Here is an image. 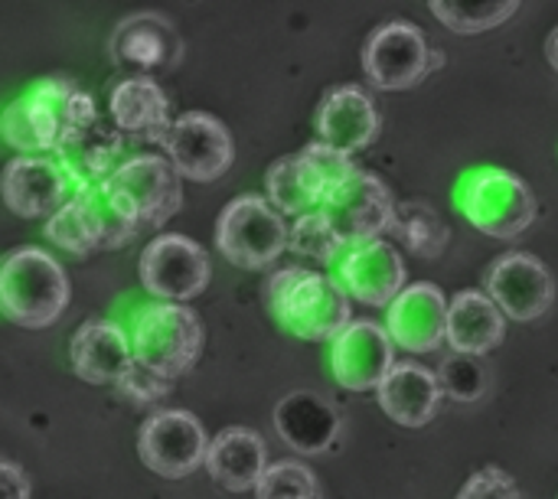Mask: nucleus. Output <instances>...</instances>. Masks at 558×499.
Returning <instances> with one entry per match:
<instances>
[{"mask_svg":"<svg viewBox=\"0 0 558 499\" xmlns=\"http://www.w3.org/2000/svg\"><path fill=\"white\" fill-rule=\"evenodd\" d=\"M265 301L281 330L311 343L333 340L353 320V304L343 284L307 268L275 271L265 284Z\"/></svg>","mask_w":558,"mask_h":499,"instance_id":"f257e3e1","label":"nucleus"},{"mask_svg":"<svg viewBox=\"0 0 558 499\" xmlns=\"http://www.w3.org/2000/svg\"><path fill=\"white\" fill-rule=\"evenodd\" d=\"M69 307V278L62 265L33 245L13 248L0 258V314L23 327L43 330Z\"/></svg>","mask_w":558,"mask_h":499,"instance_id":"f03ea898","label":"nucleus"},{"mask_svg":"<svg viewBox=\"0 0 558 499\" xmlns=\"http://www.w3.org/2000/svg\"><path fill=\"white\" fill-rule=\"evenodd\" d=\"M128 337L134 360L163 379H180L203 353V324L196 311L173 301L137 307Z\"/></svg>","mask_w":558,"mask_h":499,"instance_id":"7ed1b4c3","label":"nucleus"},{"mask_svg":"<svg viewBox=\"0 0 558 499\" xmlns=\"http://www.w3.org/2000/svg\"><path fill=\"white\" fill-rule=\"evenodd\" d=\"M454 203L461 216L490 239H517L539 216L533 190L517 173L500 170V167L464 173V180L458 183Z\"/></svg>","mask_w":558,"mask_h":499,"instance_id":"20e7f679","label":"nucleus"},{"mask_svg":"<svg viewBox=\"0 0 558 499\" xmlns=\"http://www.w3.org/2000/svg\"><path fill=\"white\" fill-rule=\"evenodd\" d=\"M356 170L360 167H353L347 154L317 141L301 154L281 157L268 167V199L284 216H304L320 209L337 193V186H343Z\"/></svg>","mask_w":558,"mask_h":499,"instance_id":"39448f33","label":"nucleus"},{"mask_svg":"<svg viewBox=\"0 0 558 499\" xmlns=\"http://www.w3.org/2000/svg\"><path fill=\"white\" fill-rule=\"evenodd\" d=\"M216 245L235 268L258 271L278 261V255L288 248V226L268 199L248 193L219 212Z\"/></svg>","mask_w":558,"mask_h":499,"instance_id":"423d86ee","label":"nucleus"},{"mask_svg":"<svg viewBox=\"0 0 558 499\" xmlns=\"http://www.w3.org/2000/svg\"><path fill=\"white\" fill-rule=\"evenodd\" d=\"M160 147L167 150V160L177 167V173L193 183L219 180L222 173H229L235 160V144L229 127L206 111H186L173 118Z\"/></svg>","mask_w":558,"mask_h":499,"instance_id":"0eeeda50","label":"nucleus"},{"mask_svg":"<svg viewBox=\"0 0 558 499\" xmlns=\"http://www.w3.org/2000/svg\"><path fill=\"white\" fill-rule=\"evenodd\" d=\"M137 271H141V284L147 288V294H154L157 301L186 304L206 291L213 278V261L199 242L167 232V235H157L141 252Z\"/></svg>","mask_w":558,"mask_h":499,"instance_id":"6e6552de","label":"nucleus"},{"mask_svg":"<svg viewBox=\"0 0 558 499\" xmlns=\"http://www.w3.org/2000/svg\"><path fill=\"white\" fill-rule=\"evenodd\" d=\"M108 183L131 206L141 229L167 226L183 206V177L167 157L157 154H137L121 160Z\"/></svg>","mask_w":558,"mask_h":499,"instance_id":"1a4fd4ad","label":"nucleus"},{"mask_svg":"<svg viewBox=\"0 0 558 499\" xmlns=\"http://www.w3.org/2000/svg\"><path fill=\"white\" fill-rule=\"evenodd\" d=\"M206 451H209V438L199 418L180 409L150 415L137 435V454L144 467L167 480H180L199 471L206 464Z\"/></svg>","mask_w":558,"mask_h":499,"instance_id":"9d476101","label":"nucleus"},{"mask_svg":"<svg viewBox=\"0 0 558 499\" xmlns=\"http://www.w3.org/2000/svg\"><path fill=\"white\" fill-rule=\"evenodd\" d=\"M366 78L383 92L415 88L432 72V49L415 23L392 20L369 33L363 49Z\"/></svg>","mask_w":558,"mask_h":499,"instance_id":"9b49d317","label":"nucleus"},{"mask_svg":"<svg viewBox=\"0 0 558 499\" xmlns=\"http://www.w3.org/2000/svg\"><path fill=\"white\" fill-rule=\"evenodd\" d=\"M320 212L327 216V222L333 226L340 242L347 248H353V245L373 242L383 232H389L396 199L379 177L356 170L343 186H337V193L320 206Z\"/></svg>","mask_w":558,"mask_h":499,"instance_id":"f8f14e48","label":"nucleus"},{"mask_svg":"<svg viewBox=\"0 0 558 499\" xmlns=\"http://www.w3.org/2000/svg\"><path fill=\"white\" fill-rule=\"evenodd\" d=\"M487 294L504 311V317L530 324L539 320L556 304V281L549 268L526 252H510L487 268Z\"/></svg>","mask_w":558,"mask_h":499,"instance_id":"ddd939ff","label":"nucleus"},{"mask_svg":"<svg viewBox=\"0 0 558 499\" xmlns=\"http://www.w3.org/2000/svg\"><path fill=\"white\" fill-rule=\"evenodd\" d=\"M396 366V343L386 327L373 320H350L330 340V373L350 392H376Z\"/></svg>","mask_w":558,"mask_h":499,"instance_id":"4468645a","label":"nucleus"},{"mask_svg":"<svg viewBox=\"0 0 558 499\" xmlns=\"http://www.w3.org/2000/svg\"><path fill=\"white\" fill-rule=\"evenodd\" d=\"M69 173L59 157L20 154L0 173V196L23 219H49L69 199Z\"/></svg>","mask_w":558,"mask_h":499,"instance_id":"2eb2a0df","label":"nucleus"},{"mask_svg":"<svg viewBox=\"0 0 558 499\" xmlns=\"http://www.w3.org/2000/svg\"><path fill=\"white\" fill-rule=\"evenodd\" d=\"M405 261L402 252L383 239L353 245L337 261V281L350 294V301L366 307H389L405 288Z\"/></svg>","mask_w":558,"mask_h":499,"instance_id":"dca6fc26","label":"nucleus"},{"mask_svg":"<svg viewBox=\"0 0 558 499\" xmlns=\"http://www.w3.org/2000/svg\"><path fill=\"white\" fill-rule=\"evenodd\" d=\"M386 330L405 353H435L448 343V297L435 284H409L386 307Z\"/></svg>","mask_w":558,"mask_h":499,"instance_id":"f3484780","label":"nucleus"},{"mask_svg":"<svg viewBox=\"0 0 558 499\" xmlns=\"http://www.w3.org/2000/svg\"><path fill=\"white\" fill-rule=\"evenodd\" d=\"M72 369L88 386H118L134 369L131 337L114 320H85L69 343Z\"/></svg>","mask_w":558,"mask_h":499,"instance_id":"a211bd4d","label":"nucleus"},{"mask_svg":"<svg viewBox=\"0 0 558 499\" xmlns=\"http://www.w3.org/2000/svg\"><path fill=\"white\" fill-rule=\"evenodd\" d=\"M317 134L327 147L347 157L356 150H366L379 137L376 101L360 85L333 88L317 108Z\"/></svg>","mask_w":558,"mask_h":499,"instance_id":"6ab92c4d","label":"nucleus"},{"mask_svg":"<svg viewBox=\"0 0 558 499\" xmlns=\"http://www.w3.org/2000/svg\"><path fill=\"white\" fill-rule=\"evenodd\" d=\"M379 409L402 428H425L441 409L438 373L418 363H396L376 389Z\"/></svg>","mask_w":558,"mask_h":499,"instance_id":"aec40b11","label":"nucleus"},{"mask_svg":"<svg viewBox=\"0 0 558 499\" xmlns=\"http://www.w3.org/2000/svg\"><path fill=\"white\" fill-rule=\"evenodd\" d=\"M275 431L298 454H324L340 435V415L330 399L317 392H291L275 409Z\"/></svg>","mask_w":558,"mask_h":499,"instance_id":"412c9836","label":"nucleus"},{"mask_svg":"<svg viewBox=\"0 0 558 499\" xmlns=\"http://www.w3.org/2000/svg\"><path fill=\"white\" fill-rule=\"evenodd\" d=\"M209 477L229 490V494H245L255 490L265 467H268V448L258 431L252 428H226L209 441L206 464Z\"/></svg>","mask_w":558,"mask_h":499,"instance_id":"4be33fe9","label":"nucleus"},{"mask_svg":"<svg viewBox=\"0 0 558 499\" xmlns=\"http://www.w3.org/2000/svg\"><path fill=\"white\" fill-rule=\"evenodd\" d=\"M507 337V317L484 291H461L448 301V346L468 356H487Z\"/></svg>","mask_w":558,"mask_h":499,"instance_id":"5701e85b","label":"nucleus"},{"mask_svg":"<svg viewBox=\"0 0 558 499\" xmlns=\"http://www.w3.org/2000/svg\"><path fill=\"white\" fill-rule=\"evenodd\" d=\"M0 137L16 154H43V150L56 154L65 141L62 124H59V118H56V111H52V105L39 85H33L26 95H20L16 101H10L3 108Z\"/></svg>","mask_w":558,"mask_h":499,"instance_id":"b1692460","label":"nucleus"},{"mask_svg":"<svg viewBox=\"0 0 558 499\" xmlns=\"http://www.w3.org/2000/svg\"><path fill=\"white\" fill-rule=\"evenodd\" d=\"M108 111L121 134L154 137L157 144L163 141V134L170 127V101H167L163 88L147 75H131V78L118 82L108 98Z\"/></svg>","mask_w":558,"mask_h":499,"instance_id":"393cba45","label":"nucleus"},{"mask_svg":"<svg viewBox=\"0 0 558 499\" xmlns=\"http://www.w3.org/2000/svg\"><path fill=\"white\" fill-rule=\"evenodd\" d=\"M118 154H121V131L105 127L101 121L82 127L56 150L59 163L65 167L69 180H75V186H92L108 180L118 170L114 163Z\"/></svg>","mask_w":558,"mask_h":499,"instance_id":"a878e982","label":"nucleus"},{"mask_svg":"<svg viewBox=\"0 0 558 499\" xmlns=\"http://www.w3.org/2000/svg\"><path fill=\"white\" fill-rule=\"evenodd\" d=\"M389 232L409 252H415L422 258H438L445 252V245H448V226L425 203H402V206H396Z\"/></svg>","mask_w":558,"mask_h":499,"instance_id":"bb28decb","label":"nucleus"},{"mask_svg":"<svg viewBox=\"0 0 558 499\" xmlns=\"http://www.w3.org/2000/svg\"><path fill=\"white\" fill-rule=\"evenodd\" d=\"M46 239L52 242V245H59L62 252H69V255H92V252H98L101 248V239H98V229H95V222H92V212H88V206H85V196L75 190L49 219H46Z\"/></svg>","mask_w":558,"mask_h":499,"instance_id":"cd10ccee","label":"nucleus"},{"mask_svg":"<svg viewBox=\"0 0 558 499\" xmlns=\"http://www.w3.org/2000/svg\"><path fill=\"white\" fill-rule=\"evenodd\" d=\"M177 49H180V42H177L173 29L160 20H150V16H141L131 26L124 23L121 36H118V56L137 62L141 69L167 65L177 56Z\"/></svg>","mask_w":558,"mask_h":499,"instance_id":"c85d7f7f","label":"nucleus"},{"mask_svg":"<svg viewBox=\"0 0 558 499\" xmlns=\"http://www.w3.org/2000/svg\"><path fill=\"white\" fill-rule=\"evenodd\" d=\"M432 13L454 33H487L507 23L517 10L520 0H428Z\"/></svg>","mask_w":558,"mask_h":499,"instance_id":"c756f323","label":"nucleus"},{"mask_svg":"<svg viewBox=\"0 0 558 499\" xmlns=\"http://www.w3.org/2000/svg\"><path fill=\"white\" fill-rule=\"evenodd\" d=\"M288 248L294 255L314 258L320 265H337L347 252V245L340 242V235L333 232V226L327 222V216L320 209L298 216V222L288 229Z\"/></svg>","mask_w":558,"mask_h":499,"instance_id":"7c9ffc66","label":"nucleus"},{"mask_svg":"<svg viewBox=\"0 0 558 499\" xmlns=\"http://www.w3.org/2000/svg\"><path fill=\"white\" fill-rule=\"evenodd\" d=\"M255 499H320V480L301 461H278L265 467Z\"/></svg>","mask_w":558,"mask_h":499,"instance_id":"2f4dec72","label":"nucleus"},{"mask_svg":"<svg viewBox=\"0 0 558 499\" xmlns=\"http://www.w3.org/2000/svg\"><path fill=\"white\" fill-rule=\"evenodd\" d=\"M438 382H441V395H448L454 402H477L487 392V369H484L481 356L454 353L441 363Z\"/></svg>","mask_w":558,"mask_h":499,"instance_id":"473e14b6","label":"nucleus"},{"mask_svg":"<svg viewBox=\"0 0 558 499\" xmlns=\"http://www.w3.org/2000/svg\"><path fill=\"white\" fill-rule=\"evenodd\" d=\"M458 499H523V497H520L517 480H513L507 471H500V467H484V471H477V474L461 487Z\"/></svg>","mask_w":558,"mask_h":499,"instance_id":"72a5a7b5","label":"nucleus"},{"mask_svg":"<svg viewBox=\"0 0 558 499\" xmlns=\"http://www.w3.org/2000/svg\"><path fill=\"white\" fill-rule=\"evenodd\" d=\"M118 389H121L128 399H134L137 405H154V402H160L163 395H170L173 379H163V376L150 373L147 366L134 363V369L118 382Z\"/></svg>","mask_w":558,"mask_h":499,"instance_id":"f704fd0d","label":"nucleus"},{"mask_svg":"<svg viewBox=\"0 0 558 499\" xmlns=\"http://www.w3.org/2000/svg\"><path fill=\"white\" fill-rule=\"evenodd\" d=\"M0 499H29V480L16 464L0 461Z\"/></svg>","mask_w":558,"mask_h":499,"instance_id":"c9c22d12","label":"nucleus"},{"mask_svg":"<svg viewBox=\"0 0 558 499\" xmlns=\"http://www.w3.org/2000/svg\"><path fill=\"white\" fill-rule=\"evenodd\" d=\"M546 56H549V65L558 72V26L549 33V42H546Z\"/></svg>","mask_w":558,"mask_h":499,"instance_id":"e433bc0d","label":"nucleus"}]
</instances>
